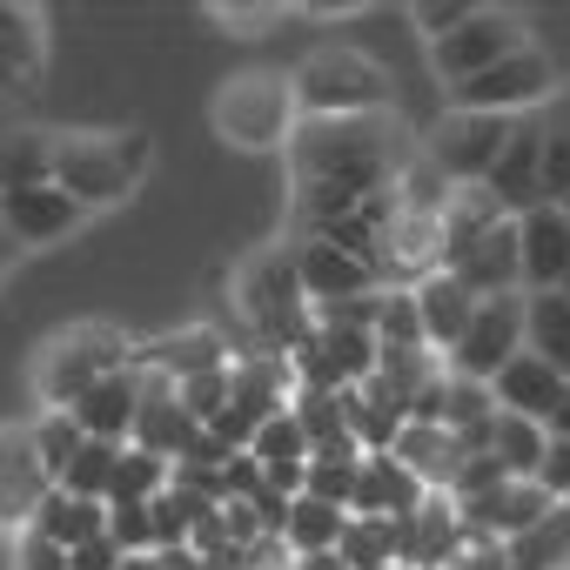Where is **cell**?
<instances>
[{"instance_id": "6da1fadb", "label": "cell", "mask_w": 570, "mask_h": 570, "mask_svg": "<svg viewBox=\"0 0 570 570\" xmlns=\"http://www.w3.org/2000/svg\"><path fill=\"white\" fill-rule=\"evenodd\" d=\"M423 141L403 115H350V121H296L289 135V242L390 195Z\"/></svg>"}, {"instance_id": "7a4b0ae2", "label": "cell", "mask_w": 570, "mask_h": 570, "mask_svg": "<svg viewBox=\"0 0 570 570\" xmlns=\"http://www.w3.org/2000/svg\"><path fill=\"white\" fill-rule=\"evenodd\" d=\"M148 161H155V141L141 128H61L55 135V188L81 215H108L135 202V188L148 181Z\"/></svg>"}, {"instance_id": "3957f363", "label": "cell", "mask_w": 570, "mask_h": 570, "mask_svg": "<svg viewBox=\"0 0 570 570\" xmlns=\"http://www.w3.org/2000/svg\"><path fill=\"white\" fill-rule=\"evenodd\" d=\"M235 309L248 323V343L268 356H289L303 336H316V309L296 282V242H262L235 268Z\"/></svg>"}, {"instance_id": "277c9868", "label": "cell", "mask_w": 570, "mask_h": 570, "mask_svg": "<svg viewBox=\"0 0 570 570\" xmlns=\"http://www.w3.org/2000/svg\"><path fill=\"white\" fill-rule=\"evenodd\" d=\"M135 350L141 343L128 330H115V323H68V330H55L41 343V356H35V396H41V410H75L101 376L135 370Z\"/></svg>"}, {"instance_id": "5b68a950", "label": "cell", "mask_w": 570, "mask_h": 570, "mask_svg": "<svg viewBox=\"0 0 570 570\" xmlns=\"http://www.w3.org/2000/svg\"><path fill=\"white\" fill-rule=\"evenodd\" d=\"M208 121L228 148L242 155H268V148H289L296 135V88L289 75H275V68H248V75H228L208 101Z\"/></svg>"}, {"instance_id": "8992f818", "label": "cell", "mask_w": 570, "mask_h": 570, "mask_svg": "<svg viewBox=\"0 0 570 570\" xmlns=\"http://www.w3.org/2000/svg\"><path fill=\"white\" fill-rule=\"evenodd\" d=\"M296 115L303 121H350V115H390V75L363 48H316L296 75Z\"/></svg>"}, {"instance_id": "52a82bcc", "label": "cell", "mask_w": 570, "mask_h": 570, "mask_svg": "<svg viewBox=\"0 0 570 570\" xmlns=\"http://www.w3.org/2000/svg\"><path fill=\"white\" fill-rule=\"evenodd\" d=\"M557 88H563V81H557L550 55L530 41V48L503 55L497 68H483V75L443 88V95H450V115H543Z\"/></svg>"}, {"instance_id": "ba28073f", "label": "cell", "mask_w": 570, "mask_h": 570, "mask_svg": "<svg viewBox=\"0 0 570 570\" xmlns=\"http://www.w3.org/2000/svg\"><path fill=\"white\" fill-rule=\"evenodd\" d=\"M510 128H517V115H443V121L430 128L423 155L443 168V181H450V188H476V181L497 168V155H503V141H510Z\"/></svg>"}, {"instance_id": "9c48e42d", "label": "cell", "mask_w": 570, "mask_h": 570, "mask_svg": "<svg viewBox=\"0 0 570 570\" xmlns=\"http://www.w3.org/2000/svg\"><path fill=\"white\" fill-rule=\"evenodd\" d=\"M517 48H530L523 21H517V14H503V8H476L450 41H436V48H430V75H436L443 88H456V81H470V75L497 68V61H503V55H517Z\"/></svg>"}, {"instance_id": "30bf717a", "label": "cell", "mask_w": 570, "mask_h": 570, "mask_svg": "<svg viewBox=\"0 0 570 570\" xmlns=\"http://www.w3.org/2000/svg\"><path fill=\"white\" fill-rule=\"evenodd\" d=\"M517 350H523V289L517 296H483L470 330H463V343L443 356V370L463 376V383H490Z\"/></svg>"}, {"instance_id": "8fae6325", "label": "cell", "mask_w": 570, "mask_h": 570, "mask_svg": "<svg viewBox=\"0 0 570 570\" xmlns=\"http://www.w3.org/2000/svg\"><path fill=\"white\" fill-rule=\"evenodd\" d=\"M141 370V363H135ZM181 383L175 376H161V370H141V410H135V450H148V456H161V463H181L195 443H202V423L181 410V396H175Z\"/></svg>"}, {"instance_id": "7c38bea8", "label": "cell", "mask_w": 570, "mask_h": 570, "mask_svg": "<svg viewBox=\"0 0 570 570\" xmlns=\"http://www.w3.org/2000/svg\"><path fill=\"white\" fill-rule=\"evenodd\" d=\"M483 188H490V202H497L510 222L543 202V115H517V128H510L497 168L483 175Z\"/></svg>"}, {"instance_id": "4fadbf2b", "label": "cell", "mask_w": 570, "mask_h": 570, "mask_svg": "<svg viewBox=\"0 0 570 570\" xmlns=\"http://www.w3.org/2000/svg\"><path fill=\"white\" fill-rule=\"evenodd\" d=\"M296 282H303V296L309 309H330V303H356V296H376L383 282L370 262L330 248L323 235H296Z\"/></svg>"}, {"instance_id": "5bb4252c", "label": "cell", "mask_w": 570, "mask_h": 570, "mask_svg": "<svg viewBox=\"0 0 570 570\" xmlns=\"http://www.w3.org/2000/svg\"><path fill=\"white\" fill-rule=\"evenodd\" d=\"M48 470L35 463V443H28V430H0V537H28L35 530V517H41V503H48Z\"/></svg>"}, {"instance_id": "9a60e30c", "label": "cell", "mask_w": 570, "mask_h": 570, "mask_svg": "<svg viewBox=\"0 0 570 570\" xmlns=\"http://www.w3.org/2000/svg\"><path fill=\"white\" fill-rule=\"evenodd\" d=\"M517 268H523V296L563 289V275H570V222H563L557 202H537L530 215H517Z\"/></svg>"}, {"instance_id": "2e32d148", "label": "cell", "mask_w": 570, "mask_h": 570, "mask_svg": "<svg viewBox=\"0 0 570 570\" xmlns=\"http://www.w3.org/2000/svg\"><path fill=\"white\" fill-rule=\"evenodd\" d=\"M48 75V21L41 8H0V101H28Z\"/></svg>"}, {"instance_id": "e0dca14e", "label": "cell", "mask_w": 570, "mask_h": 570, "mask_svg": "<svg viewBox=\"0 0 570 570\" xmlns=\"http://www.w3.org/2000/svg\"><path fill=\"white\" fill-rule=\"evenodd\" d=\"M557 510V497L543 490V483H497L490 497H476V503H456V517H463V530L470 537H497V543H510V537H523V530H537L543 517Z\"/></svg>"}, {"instance_id": "ac0fdd59", "label": "cell", "mask_w": 570, "mask_h": 570, "mask_svg": "<svg viewBox=\"0 0 570 570\" xmlns=\"http://www.w3.org/2000/svg\"><path fill=\"white\" fill-rule=\"evenodd\" d=\"M490 396H497V410L503 416H523V423H550L557 416V403L570 396V383L543 363V356H530V350H517L490 383H483Z\"/></svg>"}, {"instance_id": "d6986e66", "label": "cell", "mask_w": 570, "mask_h": 570, "mask_svg": "<svg viewBox=\"0 0 570 570\" xmlns=\"http://www.w3.org/2000/svg\"><path fill=\"white\" fill-rule=\"evenodd\" d=\"M443 275H456L476 303H483V296H517V289H523V268H517V222H497L490 235H476L463 255L443 262Z\"/></svg>"}, {"instance_id": "ffe728a7", "label": "cell", "mask_w": 570, "mask_h": 570, "mask_svg": "<svg viewBox=\"0 0 570 570\" xmlns=\"http://www.w3.org/2000/svg\"><path fill=\"white\" fill-rule=\"evenodd\" d=\"M463 537H470V530H463V517H456V497L430 490V497L396 523V563H403V570H436Z\"/></svg>"}, {"instance_id": "44dd1931", "label": "cell", "mask_w": 570, "mask_h": 570, "mask_svg": "<svg viewBox=\"0 0 570 570\" xmlns=\"http://www.w3.org/2000/svg\"><path fill=\"white\" fill-rule=\"evenodd\" d=\"M135 363H141V370H161V376H175V383H188V376L228 370V363H235V336L215 330V323H195V330H175V336H161V343H141Z\"/></svg>"}, {"instance_id": "7402d4cb", "label": "cell", "mask_w": 570, "mask_h": 570, "mask_svg": "<svg viewBox=\"0 0 570 570\" xmlns=\"http://www.w3.org/2000/svg\"><path fill=\"white\" fill-rule=\"evenodd\" d=\"M81 222H88V215H81L55 181H48V188H28V195H14V202H0V228L21 242V255H28V248H55V242H68Z\"/></svg>"}, {"instance_id": "603a6c76", "label": "cell", "mask_w": 570, "mask_h": 570, "mask_svg": "<svg viewBox=\"0 0 570 570\" xmlns=\"http://www.w3.org/2000/svg\"><path fill=\"white\" fill-rule=\"evenodd\" d=\"M423 497H430V490H423L390 450L356 456V497H350V517H390V523H403Z\"/></svg>"}, {"instance_id": "cb8c5ba5", "label": "cell", "mask_w": 570, "mask_h": 570, "mask_svg": "<svg viewBox=\"0 0 570 570\" xmlns=\"http://www.w3.org/2000/svg\"><path fill=\"white\" fill-rule=\"evenodd\" d=\"M135 410H141V370H115V376H101L68 416H75L81 436H95V443H128V436H135Z\"/></svg>"}, {"instance_id": "d4e9b609", "label": "cell", "mask_w": 570, "mask_h": 570, "mask_svg": "<svg viewBox=\"0 0 570 570\" xmlns=\"http://www.w3.org/2000/svg\"><path fill=\"white\" fill-rule=\"evenodd\" d=\"M390 456H396L423 490H443V497H450L456 470L470 463V456H463V443H456L443 423H403V430H396V443H390Z\"/></svg>"}, {"instance_id": "484cf974", "label": "cell", "mask_w": 570, "mask_h": 570, "mask_svg": "<svg viewBox=\"0 0 570 570\" xmlns=\"http://www.w3.org/2000/svg\"><path fill=\"white\" fill-rule=\"evenodd\" d=\"M416 316H423V343H430V356H450L456 343H463V330H470V316H476V296L463 289L456 275H430V282H416Z\"/></svg>"}, {"instance_id": "4316f807", "label": "cell", "mask_w": 570, "mask_h": 570, "mask_svg": "<svg viewBox=\"0 0 570 570\" xmlns=\"http://www.w3.org/2000/svg\"><path fill=\"white\" fill-rule=\"evenodd\" d=\"M55 181V135L48 128H0V202Z\"/></svg>"}, {"instance_id": "83f0119b", "label": "cell", "mask_w": 570, "mask_h": 570, "mask_svg": "<svg viewBox=\"0 0 570 570\" xmlns=\"http://www.w3.org/2000/svg\"><path fill=\"white\" fill-rule=\"evenodd\" d=\"M289 416L303 423L309 436V456H363L350 423H343V390H296L289 396Z\"/></svg>"}, {"instance_id": "f1b7e54d", "label": "cell", "mask_w": 570, "mask_h": 570, "mask_svg": "<svg viewBox=\"0 0 570 570\" xmlns=\"http://www.w3.org/2000/svg\"><path fill=\"white\" fill-rule=\"evenodd\" d=\"M523 350L543 356V363L570 383V303H563L557 289L523 296Z\"/></svg>"}, {"instance_id": "f546056e", "label": "cell", "mask_w": 570, "mask_h": 570, "mask_svg": "<svg viewBox=\"0 0 570 570\" xmlns=\"http://www.w3.org/2000/svg\"><path fill=\"white\" fill-rule=\"evenodd\" d=\"M443 430L463 443V456H483V450H490V430H497V396H490L483 383L450 376V396H443Z\"/></svg>"}, {"instance_id": "4dcf8cb0", "label": "cell", "mask_w": 570, "mask_h": 570, "mask_svg": "<svg viewBox=\"0 0 570 570\" xmlns=\"http://www.w3.org/2000/svg\"><path fill=\"white\" fill-rule=\"evenodd\" d=\"M343 523H350V510L316 503V497H296V503H289V523H282V550H289V557L336 550V543H343Z\"/></svg>"}, {"instance_id": "1f68e13d", "label": "cell", "mask_w": 570, "mask_h": 570, "mask_svg": "<svg viewBox=\"0 0 570 570\" xmlns=\"http://www.w3.org/2000/svg\"><path fill=\"white\" fill-rule=\"evenodd\" d=\"M543 450H550V430H543V423H523V416H503V410H497L490 456L503 463V476H517V483H537V463H543Z\"/></svg>"}, {"instance_id": "d6a6232c", "label": "cell", "mask_w": 570, "mask_h": 570, "mask_svg": "<svg viewBox=\"0 0 570 570\" xmlns=\"http://www.w3.org/2000/svg\"><path fill=\"white\" fill-rule=\"evenodd\" d=\"M35 530H41V537H55L61 550H75V543H88V537H101V530H108V503L68 497V490H48V503H41Z\"/></svg>"}, {"instance_id": "836d02e7", "label": "cell", "mask_w": 570, "mask_h": 570, "mask_svg": "<svg viewBox=\"0 0 570 570\" xmlns=\"http://www.w3.org/2000/svg\"><path fill=\"white\" fill-rule=\"evenodd\" d=\"M503 570H570V523L550 510L537 530L503 543Z\"/></svg>"}, {"instance_id": "e575fe53", "label": "cell", "mask_w": 570, "mask_h": 570, "mask_svg": "<svg viewBox=\"0 0 570 570\" xmlns=\"http://www.w3.org/2000/svg\"><path fill=\"white\" fill-rule=\"evenodd\" d=\"M316 350H323V363L336 370L343 390H356V383L376 376V336L370 330H316Z\"/></svg>"}, {"instance_id": "d590c367", "label": "cell", "mask_w": 570, "mask_h": 570, "mask_svg": "<svg viewBox=\"0 0 570 570\" xmlns=\"http://www.w3.org/2000/svg\"><path fill=\"white\" fill-rule=\"evenodd\" d=\"M28 443H35V463L48 470V483H61V470L75 463V450H81L88 436H81V423H75L68 410H41V416L28 423Z\"/></svg>"}, {"instance_id": "8d00e7d4", "label": "cell", "mask_w": 570, "mask_h": 570, "mask_svg": "<svg viewBox=\"0 0 570 570\" xmlns=\"http://www.w3.org/2000/svg\"><path fill=\"white\" fill-rule=\"evenodd\" d=\"M336 557H343L350 570H390V563H396V523H390V517H350Z\"/></svg>"}, {"instance_id": "74e56055", "label": "cell", "mask_w": 570, "mask_h": 570, "mask_svg": "<svg viewBox=\"0 0 570 570\" xmlns=\"http://www.w3.org/2000/svg\"><path fill=\"white\" fill-rule=\"evenodd\" d=\"M128 443H81L75 450V463L61 470V483L55 490H68V497H88V503H108V483H115V456H121Z\"/></svg>"}, {"instance_id": "f35d334b", "label": "cell", "mask_w": 570, "mask_h": 570, "mask_svg": "<svg viewBox=\"0 0 570 570\" xmlns=\"http://www.w3.org/2000/svg\"><path fill=\"white\" fill-rule=\"evenodd\" d=\"M161 490H168V463L128 443V450L115 456V483H108V503H155Z\"/></svg>"}, {"instance_id": "ab89813d", "label": "cell", "mask_w": 570, "mask_h": 570, "mask_svg": "<svg viewBox=\"0 0 570 570\" xmlns=\"http://www.w3.org/2000/svg\"><path fill=\"white\" fill-rule=\"evenodd\" d=\"M376 350H430L410 289H376Z\"/></svg>"}, {"instance_id": "60d3db41", "label": "cell", "mask_w": 570, "mask_h": 570, "mask_svg": "<svg viewBox=\"0 0 570 570\" xmlns=\"http://www.w3.org/2000/svg\"><path fill=\"white\" fill-rule=\"evenodd\" d=\"M202 497H188V490H161L155 503H148V517H155V550H188V537H195V523H202Z\"/></svg>"}, {"instance_id": "b9f144b4", "label": "cell", "mask_w": 570, "mask_h": 570, "mask_svg": "<svg viewBox=\"0 0 570 570\" xmlns=\"http://www.w3.org/2000/svg\"><path fill=\"white\" fill-rule=\"evenodd\" d=\"M248 456H255V463H309V436H303V423H296L289 410H275L268 423H255Z\"/></svg>"}, {"instance_id": "7bdbcfd3", "label": "cell", "mask_w": 570, "mask_h": 570, "mask_svg": "<svg viewBox=\"0 0 570 570\" xmlns=\"http://www.w3.org/2000/svg\"><path fill=\"white\" fill-rule=\"evenodd\" d=\"M282 14H289V8H275V0H222V8H208V21H215L222 35H235V41H262V35H275Z\"/></svg>"}, {"instance_id": "ee69618b", "label": "cell", "mask_w": 570, "mask_h": 570, "mask_svg": "<svg viewBox=\"0 0 570 570\" xmlns=\"http://www.w3.org/2000/svg\"><path fill=\"white\" fill-rule=\"evenodd\" d=\"M303 497L350 510V497H356V456H309V483H303Z\"/></svg>"}, {"instance_id": "f6af8a7d", "label": "cell", "mask_w": 570, "mask_h": 570, "mask_svg": "<svg viewBox=\"0 0 570 570\" xmlns=\"http://www.w3.org/2000/svg\"><path fill=\"white\" fill-rule=\"evenodd\" d=\"M175 396H181V410H188V416H195V423L208 430V423H215V416L228 410V370H208V376H188V383H181Z\"/></svg>"}, {"instance_id": "bcb514c9", "label": "cell", "mask_w": 570, "mask_h": 570, "mask_svg": "<svg viewBox=\"0 0 570 570\" xmlns=\"http://www.w3.org/2000/svg\"><path fill=\"white\" fill-rule=\"evenodd\" d=\"M410 14H416V28H423V41L436 48V41H450V35H456V28H463L470 14H476V0H416V8H410Z\"/></svg>"}, {"instance_id": "7dc6e473", "label": "cell", "mask_w": 570, "mask_h": 570, "mask_svg": "<svg viewBox=\"0 0 570 570\" xmlns=\"http://www.w3.org/2000/svg\"><path fill=\"white\" fill-rule=\"evenodd\" d=\"M108 537L135 557V550H155V517L148 503H108Z\"/></svg>"}, {"instance_id": "c3c4849f", "label": "cell", "mask_w": 570, "mask_h": 570, "mask_svg": "<svg viewBox=\"0 0 570 570\" xmlns=\"http://www.w3.org/2000/svg\"><path fill=\"white\" fill-rule=\"evenodd\" d=\"M563 195H570V135L543 121V202H563Z\"/></svg>"}, {"instance_id": "681fc988", "label": "cell", "mask_w": 570, "mask_h": 570, "mask_svg": "<svg viewBox=\"0 0 570 570\" xmlns=\"http://www.w3.org/2000/svg\"><path fill=\"white\" fill-rule=\"evenodd\" d=\"M14 570H68V550L55 537L28 530V537H14Z\"/></svg>"}, {"instance_id": "f907efd6", "label": "cell", "mask_w": 570, "mask_h": 570, "mask_svg": "<svg viewBox=\"0 0 570 570\" xmlns=\"http://www.w3.org/2000/svg\"><path fill=\"white\" fill-rule=\"evenodd\" d=\"M436 570H503V543L497 537H463Z\"/></svg>"}, {"instance_id": "816d5d0a", "label": "cell", "mask_w": 570, "mask_h": 570, "mask_svg": "<svg viewBox=\"0 0 570 570\" xmlns=\"http://www.w3.org/2000/svg\"><path fill=\"white\" fill-rule=\"evenodd\" d=\"M121 557H128V550L101 530V537H88V543H75V550H68V570H121Z\"/></svg>"}, {"instance_id": "f5cc1de1", "label": "cell", "mask_w": 570, "mask_h": 570, "mask_svg": "<svg viewBox=\"0 0 570 570\" xmlns=\"http://www.w3.org/2000/svg\"><path fill=\"white\" fill-rule=\"evenodd\" d=\"M537 483H543L550 497H570V443H550V450H543V463H537Z\"/></svg>"}, {"instance_id": "db71d44e", "label": "cell", "mask_w": 570, "mask_h": 570, "mask_svg": "<svg viewBox=\"0 0 570 570\" xmlns=\"http://www.w3.org/2000/svg\"><path fill=\"white\" fill-rule=\"evenodd\" d=\"M303 483H309V463H262V490H275V497H303Z\"/></svg>"}, {"instance_id": "11a10c76", "label": "cell", "mask_w": 570, "mask_h": 570, "mask_svg": "<svg viewBox=\"0 0 570 570\" xmlns=\"http://www.w3.org/2000/svg\"><path fill=\"white\" fill-rule=\"evenodd\" d=\"M289 14H316V21H343V14H356V0H296Z\"/></svg>"}, {"instance_id": "9f6ffc18", "label": "cell", "mask_w": 570, "mask_h": 570, "mask_svg": "<svg viewBox=\"0 0 570 570\" xmlns=\"http://www.w3.org/2000/svg\"><path fill=\"white\" fill-rule=\"evenodd\" d=\"M543 121H550L557 135H570V88H557V95H550V108H543Z\"/></svg>"}, {"instance_id": "6f0895ef", "label": "cell", "mask_w": 570, "mask_h": 570, "mask_svg": "<svg viewBox=\"0 0 570 570\" xmlns=\"http://www.w3.org/2000/svg\"><path fill=\"white\" fill-rule=\"evenodd\" d=\"M289 570H350L336 550H316V557H289Z\"/></svg>"}, {"instance_id": "680465c9", "label": "cell", "mask_w": 570, "mask_h": 570, "mask_svg": "<svg viewBox=\"0 0 570 570\" xmlns=\"http://www.w3.org/2000/svg\"><path fill=\"white\" fill-rule=\"evenodd\" d=\"M14 262H21V242H14L8 228H0V282H8V275H14Z\"/></svg>"}, {"instance_id": "91938a15", "label": "cell", "mask_w": 570, "mask_h": 570, "mask_svg": "<svg viewBox=\"0 0 570 570\" xmlns=\"http://www.w3.org/2000/svg\"><path fill=\"white\" fill-rule=\"evenodd\" d=\"M543 430H550V443H570V396H563V403H557V416H550V423H543Z\"/></svg>"}, {"instance_id": "94428289", "label": "cell", "mask_w": 570, "mask_h": 570, "mask_svg": "<svg viewBox=\"0 0 570 570\" xmlns=\"http://www.w3.org/2000/svg\"><path fill=\"white\" fill-rule=\"evenodd\" d=\"M121 570H161V550H135V557H121Z\"/></svg>"}, {"instance_id": "6125c7cd", "label": "cell", "mask_w": 570, "mask_h": 570, "mask_svg": "<svg viewBox=\"0 0 570 570\" xmlns=\"http://www.w3.org/2000/svg\"><path fill=\"white\" fill-rule=\"evenodd\" d=\"M557 517H563V523H570V497H557Z\"/></svg>"}, {"instance_id": "be15d7a7", "label": "cell", "mask_w": 570, "mask_h": 570, "mask_svg": "<svg viewBox=\"0 0 570 570\" xmlns=\"http://www.w3.org/2000/svg\"><path fill=\"white\" fill-rule=\"evenodd\" d=\"M557 296H563V303H570V275H563V289H557Z\"/></svg>"}, {"instance_id": "e7e4bbea", "label": "cell", "mask_w": 570, "mask_h": 570, "mask_svg": "<svg viewBox=\"0 0 570 570\" xmlns=\"http://www.w3.org/2000/svg\"><path fill=\"white\" fill-rule=\"evenodd\" d=\"M557 208H563V222H570V195H563V202H557Z\"/></svg>"}, {"instance_id": "03108f58", "label": "cell", "mask_w": 570, "mask_h": 570, "mask_svg": "<svg viewBox=\"0 0 570 570\" xmlns=\"http://www.w3.org/2000/svg\"><path fill=\"white\" fill-rule=\"evenodd\" d=\"M390 570H403V563H390Z\"/></svg>"}]
</instances>
